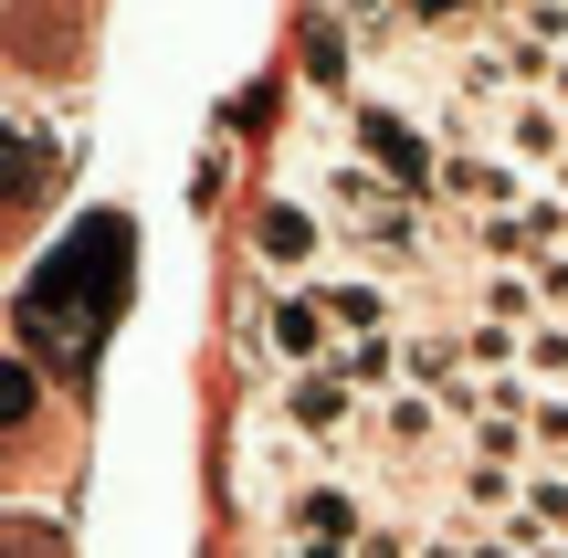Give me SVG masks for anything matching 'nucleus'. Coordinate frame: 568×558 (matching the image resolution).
<instances>
[{"instance_id": "obj_3", "label": "nucleus", "mask_w": 568, "mask_h": 558, "mask_svg": "<svg viewBox=\"0 0 568 558\" xmlns=\"http://www.w3.org/2000/svg\"><path fill=\"white\" fill-rule=\"evenodd\" d=\"M243 348L264 358V369H316L326 348H337V327H326V306H316V285L305 274H264V295H253V316H243Z\"/></svg>"}, {"instance_id": "obj_5", "label": "nucleus", "mask_w": 568, "mask_h": 558, "mask_svg": "<svg viewBox=\"0 0 568 558\" xmlns=\"http://www.w3.org/2000/svg\"><path fill=\"white\" fill-rule=\"evenodd\" d=\"M253 264H264V274H316V264H337V232H326V211L305 201V190H274V201L253 211Z\"/></svg>"}, {"instance_id": "obj_8", "label": "nucleus", "mask_w": 568, "mask_h": 558, "mask_svg": "<svg viewBox=\"0 0 568 558\" xmlns=\"http://www.w3.org/2000/svg\"><path fill=\"white\" fill-rule=\"evenodd\" d=\"M358 558H422V527H389V517H379V527L358 538Z\"/></svg>"}, {"instance_id": "obj_2", "label": "nucleus", "mask_w": 568, "mask_h": 558, "mask_svg": "<svg viewBox=\"0 0 568 558\" xmlns=\"http://www.w3.org/2000/svg\"><path fill=\"white\" fill-rule=\"evenodd\" d=\"M264 400H274L284 422H295L305 443H316L326 464H368V400L337 379V358H316V369H284Z\"/></svg>"}, {"instance_id": "obj_7", "label": "nucleus", "mask_w": 568, "mask_h": 558, "mask_svg": "<svg viewBox=\"0 0 568 558\" xmlns=\"http://www.w3.org/2000/svg\"><path fill=\"white\" fill-rule=\"evenodd\" d=\"M32 400H42L32 358H0V433H21V422H32Z\"/></svg>"}, {"instance_id": "obj_4", "label": "nucleus", "mask_w": 568, "mask_h": 558, "mask_svg": "<svg viewBox=\"0 0 568 558\" xmlns=\"http://www.w3.org/2000/svg\"><path fill=\"white\" fill-rule=\"evenodd\" d=\"M305 285H316V306H326V327H337V337L410 327V285H389V274H368V264H316Z\"/></svg>"}, {"instance_id": "obj_6", "label": "nucleus", "mask_w": 568, "mask_h": 558, "mask_svg": "<svg viewBox=\"0 0 568 558\" xmlns=\"http://www.w3.org/2000/svg\"><path fill=\"white\" fill-rule=\"evenodd\" d=\"M326 358H337V379L358 400H389V390H400V327H389V337H337Z\"/></svg>"}, {"instance_id": "obj_9", "label": "nucleus", "mask_w": 568, "mask_h": 558, "mask_svg": "<svg viewBox=\"0 0 568 558\" xmlns=\"http://www.w3.org/2000/svg\"><path fill=\"white\" fill-rule=\"evenodd\" d=\"M548 11H568V0H548Z\"/></svg>"}, {"instance_id": "obj_1", "label": "nucleus", "mask_w": 568, "mask_h": 558, "mask_svg": "<svg viewBox=\"0 0 568 558\" xmlns=\"http://www.w3.org/2000/svg\"><path fill=\"white\" fill-rule=\"evenodd\" d=\"M326 116H337V138L358 148L389 190H410V201H432V190H443V126H432L422 105H400V95H379V84H368V95L326 105Z\"/></svg>"}]
</instances>
